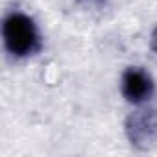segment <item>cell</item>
Here are the masks:
<instances>
[{"label":"cell","mask_w":157,"mask_h":157,"mask_svg":"<svg viewBox=\"0 0 157 157\" xmlns=\"http://www.w3.org/2000/svg\"><path fill=\"white\" fill-rule=\"evenodd\" d=\"M2 39L8 54L15 59L32 57L43 48V37L37 22L22 11H11L6 15L2 24Z\"/></svg>","instance_id":"obj_1"},{"label":"cell","mask_w":157,"mask_h":157,"mask_svg":"<svg viewBox=\"0 0 157 157\" xmlns=\"http://www.w3.org/2000/svg\"><path fill=\"white\" fill-rule=\"evenodd\" d=\"M151 48L157 52V28L153 30V33H151Z\"/></svg>","instance_id":"obj_4"},{"label":"cell","mask_w":157,"mask_h":157,"mask_svg":"<svg viewBox=\"0 0 157 157\" xmlns=\"http://www.w3.org/2000/svg\"><path fill=\"white\" fill-rule=\"evenodd\" d=\"M93 2H104V0H93Z\"/></svg>","instance_id":"obj_5"},{"label":"cell","mask_w":157,"mask_h":157,"mask_svg":"<svg viewBox=\"0 0 157 157\" xmlns=\"http://www.w3.org/2000/svg\"><path fill=\"white\" fill-rule=\"evenodd\" d=\"M120 91L126 102L140 105L153 96L155 83L151 74L142 67H128L120 80Z\"/></svg>","instance_id":"obj_3"},{"label":"cell","mask_w":157,"mask_h":157,"mask_svg":"<svg viewBox=\"0 0 157 157\" xmlns=\"http://www.w3.org/2000/svg\"><path fill=\"white\" fill-rule=\"evenodd\" d=\"M124 133L129 144L140 151H148L157 146V111L140 107L128 115L124 122Z\"/></svg>","instance_id":"obj_2"}]
</instances>
